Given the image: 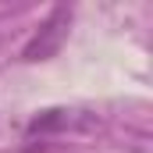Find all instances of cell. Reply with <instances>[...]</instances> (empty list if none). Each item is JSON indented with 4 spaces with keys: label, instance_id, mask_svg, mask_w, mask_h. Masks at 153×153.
I'll list each match as a JSON object with an SVG mask.
<instances>
[{
    "label": "cell",
    "instance_id": "1",
    "mask_svg": "<svg viewBox=\"0 0 153 153\" xmlns=\"http://www.w3.org/2000/svg\"><path fill=\"white\" fill-rule=\"evenodd\" d=\"M68 25H71V11H68L64 4H57V7L46 14V22L32 32V39L25 43L22 61H50V57L64 46V39H68Z\"/></svg>",
    "mask_w": 153,
    "mask_h": 153
},
{
    "label": "cell",
    "instance_id": "2",
    "mask_svg": "<svg viewBox=\"0 0 153 153\" xmlns=\"http://www.w3.org/2000/svg\"><path fill=\"white\" fill-rule=\"evenodd\" d=\"M61 125H68V111H46L43 117L29 121V135H36V132H50V128H61Z\"/></svg>",
    "mask_w": 153,
    "mask_h": 153
}]
</instances>
